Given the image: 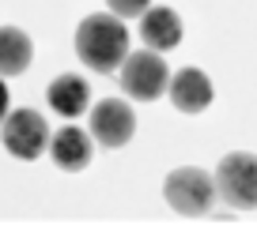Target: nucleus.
<instances>
[{
  "mask_svg": "<svg viewBox=\"0 0 257 252\" xmlns=\"http://www.w3.org/2000/svg\"><path fill=\"white\" fill-rule=\"evenodd\" d=\"M76 56L87 64L91 72H113L125 64L128 56V30L121 23V16L113 12H98L87 16L76 26Z\"/></svg>",
  "mask_w": 257,
  "mask_h": 252,
  "instance_id": "f257e3e1",
  "label": "nucleus"
},
{
  "mask_svg": "<svg viewBox=\"0 0 257 252\" xmlns=\"http://www.w3.org/2000/svg\"><path fill=\"white\" fill-rule=\"evenodd\" d=\"M163 196H167V204L174 207L178 214L197 218V214L212 211V204L219 200V192H216V177H208L204 170L185 166V170H174V174L163 181Z\"/></svg>",
  "mask_w": 257,
  "mask_h": 252,
  "instance_id": "f03ea898",
  "label": "nucleus"
},
{
  "mask_svg": "<svg viewBox=\"0 0 257 252\" xmlns=\"http://www.w3.org/2000/svg\"><path fill=\"white\" fill-rule=\"evenodd\" d=\"M121 90L137 102H155L159 94L170 90V68L159 56V49L152 53H128L125 64H121Z\"/></svg>",
  "mask_w": 257,
  "mask_h": 252,
  "instance_id": "7ed1b4c3",
  "label": "nucleus"
},
{
  "mask_svg": "<svg viewBox=\"0 0 257 252\" xmlns=\"http://www.w3.org/2000/svg\"><path fill=\"white\" fill-rule=\"evenodd\" d=\"M216 192L223 204L238 207V211H253L257 207V154L234 150L216 166Z\"/></svg>",
  "mask_w": 257,
  "mask_h": 252,
  "instance_id": "20e7f679",
  "label": "nucleus"
},
{
  "mask_svg": "<svg viewBox=\"0 0 257 252\" xmlns=\"http://www.w3.org/2000/svg\"><path fill=\"white\" fill-rule=\"evenodd\" d=\"M0 140H4L8 154L23 158V162H34L42 150H49V124L34 110H16L0 124Z\"/></svg>",
  "mask_w": 257,
  "mask_h": 252,
  "instance_id": "39448f33",
  "label": "nucleus"
},
{
  "mask_svg": "<svg viewBox=\"0 0 257 252\" xmlns=\"http://www.w3.org/2000/svg\"><path fill=\"white\" fill-rule=\"evenodd\" d=\"M137 132V113L128 110V102L121 98H102L91 110V140H98L102 147H125Z\"/></svg>",
  "mask_w": 257,
  "mask_h": 252,
  "instance_id": "423d86ee",
  "label": "nucleus"
},
{
  "mask_svg": "<svg viewBox=\"0 0 257 252\" xmlns=\"http://www.w3.org/2000/svg\"><path fill=\"white\" fill-rule=\"evenodd\" d=\"M212 94H216V90H212V79L204 76L201 68H182L170 79V102L182 113H204L212 106Z\"/></svg>",
  "mask_w": 257,
  "mask_h": 252,
  "instance_id": "0eeeda50",
  "label": "nucleus"
},
{
  "mask_svg": "<svg viewBox=\"0 0 257 252\" xmlns=\"http://www.w3.org/2000/svg\"><path fill=\"white\" fill-rule=\"evenodd\" d=\"M91 150H95L91 136L83 132V128H76V124H64L61 132L49 136V154H53V162L61 166V170H68V174L91 166Z\"/></svg>",
  "mask_w": 257,
  "mask_h": 252,
  "instance_id": "6e6552de",
  "label": "nucleus"
},
{
  "mask_svg": "<svg viewBox=\"0 0 257 252\" xmlns=\"http://www.w3.org/2000/svg\"><path fill=\"white\" fill-rule=\"evenodd\" d=\"M46 102H49V110H53V113H61V117H68V120H72V117H80V113L87 110L91 90H87V83H83L80 76L64 72V76H57L53 83H49Z\"/></svg>",
  "mask_w": 257,
  "mask_h": 252,
  "instance_id": "1a4fd4ad",
  "label": "nucleus"
},
{
  "mask_svg": "<svg viewBox=\"0 0 257 252\" xmlns=\"http://www.w3.org/2000/svg\"><path fill=\"white\" fill-rule=\"evenodd\" d=\"M140 38L148 49H174L182 42V19L174 8H148L140 16Z\"/></svg>",
  "mask_w": 257,
  "mask_h": 252,
  "instance_id": "9d476101",
  "label": "nucleus"
},
{
  "mask_svg": "<svg viewBox=\"0 0 257 252\" xmlns=\"http://www.w3.org/2000/svg\"><path fill=\"white\" fill-rule=\"evenodd\" d=\"M34 46L19 26H0V76H23L31 68Z\"/></svg>",
  "mask_w": 257,
  "mask_h": 252,
  "instance_id": "9b49d317",
  "label": "nucleus"
},
{
  "mask_svg": "<svg viewBox=\"0 0 257 252\" xmlns=\"http://www.w3.org/2000/svg\"><path fill=\"white\" fill-rule=\"evenodd\" d=\"M106 4H110V12L121 16V19H140L152 8V0H106Z\"/></svg>",
  "mask_w": 257,
  "mask_h": 252,
  "instance_id": "f8f14e48",
  "label": "nucleus"
},
{
  "mask_svg": "<svg viewBox=\"0 0 257 252\" xmlns=\"http://www.w3.org/2000/svg\"><path fill=\"white\" fill-rule=\"evenodd\" d=\"M4 117H8V83L0 76V124H4Z\"/></svg>",
  "mask_w": 257,
  "mask_h": 252,
  "instance_id": "ddd939ff",
  "label": "nucleus"
}]
</instances>
